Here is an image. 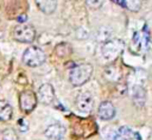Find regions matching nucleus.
Listing matches in <instances>:
<instances>
[{"label": "nucleus", "mask_w": 152, "mask_h": 140, "mask_svg": "<svg viewBox=\"0 0 152 140\" xmlns=\"http://www.w3.org/2000/svg\"><path fill=\"white\" fill-rule=\"evenodd\" d=\"M34 37H36V32H34V28L31 25L19 24L13 30V38L17 42L26 43V44L32 43L34 40Z\"/></svg>", "instance_id": "obj_4"}, {"label": "nucleus", "mask_w": 152, "mask_h": 140, "mask_svg": "<svg viewBox=\"0 0 152 140\" xmlns=\"http://www.w3.org/2000/svg\"><path fill=\"white\" fill-rule=\"evenodd\" d=\"M44 61H45V53L38 46H30L23 53V62L27 66L31 68L39 66L44 63Z\"/></svg>", "instance_id": "obj_2"}, {"label": "nucleus", "mask_w": 152, "mask_h": 140, "mask_svg": "<svg viewBox=\"0 0 152 140\" xmlns=\"http://www.w3.org/2000/svg\"><path fill=\"white\" fill-rule=\"evenodd\" d=\"M125 4L126 7L133 12H138L141 7V0H125Z\"/></svg>", "instance_id": "obj_16"}, {"label": "nucleus", "mask_w": 152, "mask_h": 140, "mask_svg": "<svg viewBox=\"0 0 152 140\" xmlns=\"http://www.w3.org/2000/svg\"><path fill=\"white\" fill-rule=\"evenodd\" d=\"M132 100L137 107L141 108L146 102V90L141 85H134L132 89Z\"/></svg>", "instance_id": "obj_10"}, {"label": "nucleus", "mask_w": 152, "mask_h": 140, "mask_svg": "<svg viewBox=\"0 0 152 140\" xmlns=\"http://www.w3.org/2000/svg\"><path fill=\"white\" fill-rule=\"evenodd\" d=\"M141 46H142V38H141V34L137 32V33H134L133 39H132V49L134 47L135 52H139Z\"/></svg>", "instance_id": "obj_15"}, {"label": "nucleus", "mask_w": 152, "mask_h": 140, "mask_svg": "<svg viewBox=\"0 0 152 140\" xmlns=\"http://www.w3.org/2000/svg\"><path fill=\"white\" fill-rule=\"evenodd\" d=\"M75 104L77 107V109L81 113L88 114L91 112L93 109V104H94V98L93 95L89 91H81L77 96H76V101Z\"/></svg>", "instance_id": "obj_6"}, {"label": "nucleus", "mask_w": 152, "mask_h": 140, "mask_svg": "<svg viewBox=\"0 0 152 140\" xmlns=\"http://www.w3.org/2000/svg\"><path fill=\"white\" fill-rule=\"evenodd\" d=\"M17 125H18V128H19V131L20 132H26L27 129H28V122H27V120L25 119V117H21V119H19L18 120V122H17Z\"/></svg>", "instance_id": "obj_19"}, {"label": "nucleus", "mask_w": 152, "mask_h": 140, "mask_svg": "<svg viewBox=\"0 0 152 140\" xmlns=\"http://www.w3.org/2000/svg\"><path fill=\"white\" fill-rule=\"evenodd\" d=\"M2 140H18V135L14 129L7 128L2 132Z\"/></svg>", "instance_id": "obj_17"}, {"label": "nucleus", "mask_w": 152, "mask_h": 140, "mask_svg": "<svg viewBox=\"0 0 152 140\" xmlns=\"http://www.w3.org/2000/svg\"><path fill=\"white\" fill-rule=\"evenodd\" d=\"M71 52H72V49H71V46L68 43H59L55 47V53L58 57H61V58H64V57L70 56Z\"/></svg>", "instance_id": "obj_13"}, {"label": "nucleus", "mask_w": 152, "mask_h": 140, "mask_svg": "<svg viewBox=\"0 0 152 140\" xmlns=\"http://www.w3.org/2000/svg\"><path fill=\"white\" fill-rule=\"evenodd\" d=\"M108 140H127L124 135L119 133V131H112L108 134Z\"/></svg>", "instance_id": "obj_21"}, {"label": "nucleus", "mask_w": 152, "mask_h": 140, "mask_svg": "<svg viewBox=\"0 0 152 140\" xmlns=\"http://www.w3.org/2000/svg\"><path fill=\"white\" fill-rule=\"evenodd\" d=\"M119 133H120L121 135H124L126 139H129V138L135 136V133H134L131 128H128V127H121V128L119 129Z\"/></svg>", "instance_id": "obj_18"}, {"label": "nucleus", "mask_w": 152, "mask_h": 140, "mask_svg": "<svg viewBox=\"0 0 152 140\" xmlns=\"http://www.w3.org/2000/svg\"><path fill=\"white\" fill-rule=\"evenodd\" d=\"M65 134V127L62 123H52L46 127L44 131V135L50 140H61Z\"/></svg>", "instance_id": "obj_8"}, {"label": "nucleus", "mask_w": 152, "mask_h": 140, "mask_svg": "<svg viewBox=\"0 0 152 140\" xmlns=\"http://www.w3.org/2000/svg\"><path fill=\"white\" fill-rule=\"evenodd\" d=\"M86 4L88 5V7H90L93 9H97L102 6L103 0H86Z\"/></svg>", "instance_id": "obj_20"}, {"label": "nucleus", "mask_w": 152, "mask_h": 140, "mask_svg": "<svg viewBox=\"0 0 152 140\" xmlns=\"http://www.w3.org/2000/svg\"><path fill=\"white\" fill-rule=\"evenodd\" d=\"M104 72H106L107 78H109L112 81H116V79L120 78V70L115 66H108Z\"/></svg>", "instance_id": "obj_14"}, {"label": "nucleus", "mask_w": 152, "mask_h": 140, "mask_svg": "<svg viewBox=\"0 0 152 140\" xmlns=\"http://www.w3.org/2000/svg\"><path fill=\"white\" fill-rule=\"evenodd\" d=\"M12 115H13L12 106L5 100H0V120L8 121V120H11Z\"/></svg>", "instance_id": "obj_12"}, {"label": "nucleus", "mask_w": 152, "mask_h": 140, "mask_svg": "<svg viewBox=\"0 0 152 140\" xmlns=\"http://www.w3.org/2000/svg\"><path fill=\"white\" fill-rule=\"evenodd\" d=\"M37 98L43 104H50L55 100V89L50 83H44L39 87Z\"/></svg>", "instance_id": "obj_7"}, {"label": "nucleus", "mask_w": 152, "mask_h": 140, "mask_svg": "<svg viewBox=\"0 0 152 140\" xmlns=\"http://www.w3.org/2000/svg\"><path fill=\"white\" fill-rule=\"evenodd\" d=\"M97 115L101 120H110L114 117L115 115V108L113 106L112 102L109 101H103L100 106H99V109H97Z\"/></svg>", "instance_id": "obj_9"}, {"label": "nucleus", "mask_w": 152, "mask_h": 140, "mask_svg": "<svg viewBox=\"0 0 152 140\" xmlns=\"http://www.w3.org/2000/svg\"><path fill=\"white\" fill-rule=\"evenodd\" d=\"M93 66L88 63H83L80 65H75L69 72V81L74 87L83 85L91 76Z\"/></svg>", "instance_id": "obj_1"}, {"label": "nucleus", "mask_w": 152, "mask_h": 140, "mask_svg": "<svg viewBox=\"0 0 152 140\" xmlns=\"http://www.w3.org/2000/svg\"><path fill=\"white\" fill-rule=\"evenodd\" d=\"M38 9L45 14H51L57 7V0H34Z\"/></svg>", "instance_id": "obj_11"}, {"label": "nucleus", "mask_w": 152, "mask_h": 140, "mask_svg": "<svg viewBox=\"0 0 152 140\" xmlns=\"http://www.w3.org/2000/svg\"><path fill=\"white\" fill-rule=\"evenodd\" d=\"M26 19H27L26 14H20V15H18V17H17V21H18V23H20V24H24V23L26 21Z\"/></svg>", "instance_id": "obj_22"}, {"label": "nucleus", "mask_w": 152, "mask_h": 140, "mask_svg": "<svg viewBox=\"0 0 152 140\" xmlns=\"http://www.w3.org/2000/svg\"><path fill=\"white\" fill-rule=\"evenodd\" d=\"M122 49H124V42L121 39L113 38L104 42V44L101 47V53L106 61H113L119 56Z\"/></svg>", "instance_id": "obj_3"}, {"label": "nucleus", "mask_w": 152, "mask_h": 140, "mask_svg": "<svg viewBox=\"0 0 152 140\" xmlns=\"http://www.w3.org/2000/svg\"><path fill=\"white\" fill-rule=\"evenodd\" d=\"M37 102H38L37 95L32 90H24L19 95V107L25 113L32 112L37 106Z\"/></svg>", "instance_id": "obj_5"}, {"label": "nucleus", "mask_w": 152, "mask_h": 140, "mask_svg": "<svg viewBox=\"0 0 152 140\" xmlns=\"http://www.w3.org/2000/svg\"><path fill=\"white\" fill-rule=\"evenodd\" d=\"M113 2H115V4H118V5H120V6H122V7H126V4H125V0H112Z\"/></svg>", "instance_id": "obj_23"}]
</instances>
